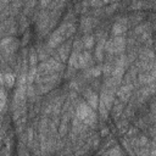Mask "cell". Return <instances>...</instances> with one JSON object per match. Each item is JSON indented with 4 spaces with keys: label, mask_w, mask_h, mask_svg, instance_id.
Returning a JSON list of instances; mask_svg holds the SVG:
<instances>
[{
    "label": "cell",
    "mask_w": 156,
    "mask_h": 156,
    "mask_svg": "<svg viewBox=\"0 0 156 156\" xmlns=\"http://www.w3.org/2000/svg\"><path fill=\"white\" fill-rule=\"evenodd\" d=\"M74 116H76L80 122H83L84 124H87L90 130H98V123H99L98 113H96V111H94V110L80 98V95H79V98L76 100Z\"/></svg>",
    "instance_id": "6da1fadb"
},
{
    "label": "cell",
    "mask_w": 156,
    "mask_h": 156,
    "mask_svg": "<svg viewBox=\"0 0 156 156\" xmlns=\"http://www.w3.org/2000/svg\"><path fill=\"white\" fill-rule=\"evenodd\" d=\"M126 52V35L108 37L105 43V55L117 56Z\"/></svg>",
    "instance_id": "7a4b0ae2"
},
{
    "label": "cell",
    "mask_w": 156,
    "mask_h": 156,
    "mask_svg": "<svg viewBox=\"0 0 156 156\" xmlns=\"http://www.w3.org/2000/svg\"><path fill=\"white\" fill-rule=\"evenodd\" d=\"M66 68V65L62 63L61 61H56L55 58L50 57L46 61L39 62L37 66V74L38 76H46L51 73H57V72H63Z\"/></svg>",
    "instance_id": "3957f363"
},
{
    "label": "cell",
    "mask_w": 156,
    "mask_h": 156,
    "mask_svg": "<svg viewBox=\"0 0 156 156\" xmlns=\"http://www.w3.org/2000/svg\"><path fill=\"white\" fill-rule=\"evenodd\" d=\"M79 95L94 111L98 110V104H99V93L98 91L93 90L89 85H87L83 88V90L80 91Z\"/></svg>",
    "instance_id": "277c9868"
},
{
    "label": "cell",
    "mask_w": 156,
    "mask_h": 156,
    "mask_svg": "<svg viewBox=\"0 0 156 156\" xmlns=\"http://www.w3.org/2000/svg\"><path fill=\"white\" fill-rule=\"evenodd\" d=\"M134 93V87L133 84H121L116 91V99H118L122 104L127 105L133 96Z\"/></svg>",
    "instance_id": "5b68a950"
},
{
    "label": "cell",
    "mask_w": 156,
    "mask_h": 156,
    "mask_svg": "<svg viewBox=\"0 0 156 156\" xmlns=\"http://www.w3.org/2000/svg\"><path fill=\"white\" fill-rule=\"evenodd\" d=\"M35 50H37V54H38V60L39 62H43V61H46L48 58L51 57V55L54 54V49H50L45 41H43V39H38L35 45H34Z\"/></svg>",
    "instance_id": "8992f818"
},
{
    "label": "cell",
    "mask_w": 156,
    "mask_h": 156,
    "mask_svg": "<svg viewBox=\"0 0 156 156\" xmlns=\"http://www.w3.org/2000/svg\"><path fill=\"white\" fill-rule=\"evenodd\" d=\"M94 65H95V61L93 58L91 51L83 50L82 52H79V55H78V67H79V71L89 68V67H91Z\"/></svg>",
    "instance_id": "52a82bcc"
},
{
    "label": "cell",
    "mask_w": 156,
    "mask_h": 156,
    "mask_svg": "<svg viewBox=\"0 0 156 156\" xmlns=\"http://www.w3.org/2000/svg\"><path fill=\"white\" fill-rule=\"evenodd\" d=\"M55 50H56V52H57V55H58V57H60V61L66 65V62L68 61L69 54H71V51H72V39L65 40V41H63L58 48H56Z\"/></svg>",
    "instance_id": "ba28073f"
},
{
    "label": "cell",
    "mask_w": 156,
    "mask_h": 156,
    "mask_svg": "<svg viewBox=\"0 0 156 156\" xmlns=\"http://www.w3.org/2000/svg\"><path fill=\"white\" fill-rule=\"evenodd\" d=\"M145 16H146V13H145L143 10H140V11H133L132 13L127 15V17H128V27H129V29H132V28H134L135 26H138L139 23L144 22Z\"/></svg>",
    "instance_id": "9c48e42d"
},
{
    "label": "cell",
    "mask_w": 156,
    "mask_h": 156,
    "mask_svg": "<svg viewBox=\"0 0 156 156\" xmlns=\"http://www.w3.org/2000/svg\"><path fill=\"white\" fill-rule=\"evenodd\" d=\"M124 107H126L124 104H122L118 99H115V101H113V104H112V107H111V110H110V115H111L113 122H116V121L121 117V115L123 113Z\"/></svg>",
    "instance_id": "30bf717a"
},
{
    "label": "cell",
    "mask_w": 156,
    "mask_h": 156,
    "mask_svg": "<svg viewBox=\"0 0 156 156\" xmlns=\"http://www.w3.org/2000/svg\"><path fill=\"white\" fill-rule=\"evenodd\" d=\"M16 21H17V26H18V34H23L27 29H29V26H30L29 18L26 15H23L22 12H20L17 15Z\"/></svg>",
    "instance_id": "8fae6325"
},
{
    "label": "cell",
    "mask_w": 156,
    "mask_h": 156,
    "mask_svg": "<svg viewBox=\"0 0 156 156\" xmlns=\"http://www.w3.org/2000/svg\"><path fill=\"white\" fill-rule=\"evenodd\" d=\"M80 38H82V43H83L84 50L91 51L94 49V46H95V38H94L93 33L83 34V35H80Z\"/></svg>",
    "instance_id": "7c38bea8"
},
{
    "label": "cell",
    "mask_w": 156,
    "mask_h": 156,
    "mask_svg": "<svg viewBox=\"0 0 156 156\" xmlns=\"http://www.w3.org/2000/svg\"><path fill=\"white\" fill-rule=\"evenodd\" d=\"M7 110H9V106H7V93H6L5 87H0V113L6 115Z\"/></svg>",
    "instance_id": "4fadbf2b"
},
{
    "label": "cell",
    "mask_w": 156,
    "mask_h": 156,
    "mask_svg": "<svg viewBox=\"0 0 156 156\" xmlns=\"http://www.w3.org/2000/svg\"><path fill=\"white\" fill-rule=\"evenodd\" d=\"M38 63H39V60H38L37 50H35L34 45H30V46H28V65H29V67H37Z\"/></svg>",
    "instance_id": "5bb4252c"
},
{
    "label": "cell",
    "mask_w": 156,
    "mask_h": 156,
    "mask_svg": "<svg viewBox=\"0 0 156 156\" xmlns=\"http://www.w3.org/2000/svg\"><path fill=\"white\" fill-rule=\"evenodd\" d=\"M16 85V76L13 72H5L4 73V87L5 88H12Z\"/></svg>",
    "instance_id": "9a60e30c"
},
{
    "label": "cell",
    "mask_w": 156,
    "mask_h": 156,
    "mask_svg": "<svg viewBox=\"0 0 156 156\" xmlns=\"http://www.w3.org/2000/svg\"><path fill=\"white\" fill-rule=\"evenodd\" d=\"M83 50H84V46H83V43H82L80 34H77V35H74V38L72 39V51L82 52Z\"/></svg>",
    "instance_id": "2e32d148"
},
{
    "label": "cell",
    "mask_w": 156,
    "mask_h": 156,
    "mask_svg": "<svg viewBox=\"0 0 156 156\" xmlns=\"http://www.w3.org/2000/svg\"><path fill=\"white\" fill-rule=\"evenodd\" d=\"M119 7V2L118 1H113V2H110L108 5H106L104 7V13H105V17H108L111 15H113Z\"/></svg>",
    "instance_id": "e0dca14e"
},
{
    "label": "cell",
    "mask_w": 156,
    "mask_h": 156,
    "mask_svg": "<svg viewBox=\"0 0 156 156\" xmlns=\"http://www.w3.org/2000/svg\"><path fill=\"white\" fill-rule=\"evenodd\" d=\"M78 55H79V52L71 51L69 57H68V61H67L68 62L67 66H71V67H73V68H76V69L79 71V67H78Z\"/></svg>",
    "instance_id": "ac0fdd59"
},
{
    "label": "cell",
    "mask_w": 156,
    "mask_h": 156,
    "mask_svg": "<svg viewBox=\"0 0 156 156\" xmlns=\"http://www.w3.org/2000/svg\"><path fill=\"white\" fill-rule=\"evenodd\" d=\"M77 73H78V69H76V68H73V67H71V66H66V68H65V71H63V79L65 80H69V79H72L73 77H76L77 76Z\"/></svg>",
    "instance_id": "d6986e66"
},
{
    "label": "cell",
    "mask_w": 156,
    "mask_h": 156,
    "mask_svg": "<svg viewBox=\"0 0 156 156\" xmlns=\"http://www.w3.org/2000/svg\"><path fill=\"white\" fill-rule=\"evenodd\" d=\"M22 37L20 38V41H21V46L22 48H26V46H28V44H29V41H30V37H32V33H30V30L29 29H27L23 34H21Z\"/></svg>",
    "instance_id": "ffe728a7"
},
{
    "label": "cell",
    "mask_w": 156,
    "mask_h": 156,
    "mask_svg": "<svg viewBox=\"0 0 156 156\" xmlns=\"http://www.w3.org/2000/svg\"><path fill=\"white\" fill-rule=\"evenodd\" d=\"M37 67H29L27 72V84H34V79L37 76Z\"/></svg>",
    "instance_id": "44dd1931"
},
{
    "label": "cell",
    "mask_w": 156,
    "mask_h": 156,
    "mask_svg": "<svg viewBox=\"0 0 156 156\" xmlns=\"http://www.w3.org/2000/svg\"><path fill=\"white\" fill-rule=\"evenodd\" d=\"M138 143H139V146H140V147H143V146L149 145V144H150V140H149V138H147V135H146V134L141 133L140 135H138Z\"/></svg>",
    "instance_id": "7402d4cb"
},
{
    "label": "cell",
    "mask_w": 156,
    "mask_h": 156,
    "mask_svg": "<svg viewBox=\"0 0 156 156\" xmlns=\"http://www.w3.org/2000/svg\"><path fill=\"white\" fill-rule=\"evenodd\" d=\"M138 132H139V128H136V127H134V126H129V127H128L127 133L124 134V136H126V138L134 136V135H136V134H138Z\"/></svg>",
    "instance_id": "603a6c76"
},
{
    "label": "cell",
    "mask_w": 156,
    "mask_h": 156,
    "mask_svg": "<svg viewBox=\"0 0 156 156\" xmlns=\"http://www.w3.org/2000/svg\"><path fill=\"white\" fill-rule=\"evenodd\" d=\"M110 133H111V127H108V126L106 124V126H104V127L100 128L99 135H100V138H105V136H107Z\"/></svg>",
    "instance_id": "cb8c5ba5"
},
{
    "label": "cell",
    "mask_w": 156,
    "mask_h": 156,
    "mask_svg": "<svg viewBox=\"0 0 156 156\" xmlns=\"http://www.w3.org/2000/svg\"><path fill=\"white\" fill-rule=\"evenodd\" d=\"M4 118H5V115L0 113V127H1V124H2V122H4Z\"/></svg>",
    "instance_id": "d4e9b609"
},
{
    "label": "cell",
    "mask_w": 156,
    "mask_h": 156,
    "mask_svg": "<svg viewBox=\"0 0 156 156\" xmlns=\"http://www.w3.org/2000/svg\"><path fill=\"white\" fill-rule=\"evenodd\" d=\"M0 141H4V140H2V139H1V138H0Z\"/></svg>",
    "instance_id": "484cf974"
},
{
    "label": "cell",
    "mask_w": 156,
    "mask_h": 156,
    "mask_svg": "<svg viewBox=\"0 0 156 156\" xmlns=\"http://www.w3.org/2000/svg\"><path fill=\"white\" fill-rule=\"evenodd\" d=\"M0 71H1V68H0Z\"/></svg>",
    "instance_id": "4316f807"
}]
</instances>
